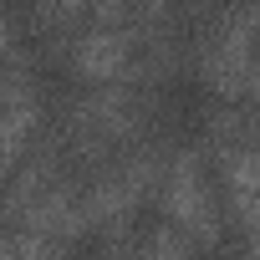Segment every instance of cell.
<instances>
[{"instance_id": "obj_2", "label": "cell", "mask_w": 260, "mask_h": 260, "mask_svg": "<svg viewBox=\"0 0 260 260\" xmlns=\"http://www.w3.org/2000/svg\"><path fill=\"white\" fill-rule=\"evenodd\" d=\"M164 214L179 235H189L199 250L219 245V209H214V194H209V179H204V158L199 148H179L164 169Z\"/></svg>"}, {"instance_id": "obj_5", "label": "cell", "mask_w": 260, "mask_h": 260, "mask_svg": "<svg viewBox=\"0 0 260 260\" xmlns=\"http://www.w3.org/2000/svg\"><path fill=\"white\" fill-rule=\"evenodd\" d=\"M127 61H133V36L127 31H107V26H92L72 41V72L87 82V87H107V82H122L127 77Z\"/></svg>"}, {"instance_id": "obj_11", "label": "cell", "mask_w": 260, "mask_h": 260, "mask_svg": "<svg viewBox=\"0 0 260 260\" xmlns=\"http://www.w3.org/2000/svg\"><path fill=\"white\" fill-rule=\"evenodd\" d=\"M0 56H16V31H11L6 11H0Z\"/></svg>"}, {"instance_id": "obj_3", "label": "cell", "mask_w": 260, "mask_h": 260, "mask_svg": "<svg viewBox=\"0 0 260 260\" xmlns=\"http://www.w3.org/2000/svg\"><path fill=\"white\" fill-rule=\"evenodd\" d=\"M41 122V92L26 72H6L0 77V179L16 174V164L26 158V143Z\"/></svg>"}, {"instance_id": "obj_9", "label": "cell", "mask_w": 260, "mask_h": 260, "mask_svg": "<svg viewBox=\"0 0 260 260\" xmlns=\"http://www.w3.org/2000/svg\"><path fill=\"white\" fill-rule=\"evenodd\" d=\"M143 260H189V235H179L174 224H158L143 245Z\"/></svg>"}, {"instance_id": "obj_7", "label": "cell", "mask_w": 260, "mask_h": 260, "mask_svg": "<svg viewBox=\"0 0 260 260\" xmlns=\"http://www.w3.org/2000/svg\"><path fill=\"white\" fill-rule=\"evenodd\" d=\"M46 184H56V148L36 153V158H31L21 174H16V184H11V189H0V194H6V199H0V214L16 224V219H21V209H26V204H31V199H36Z\"/></svg>"}, {"instance_id": "obj_8", "label": "cell", "mask_w": 260, "mask_h": 260, "mask_svg": "<svg viewBox=\"0 0 260 260\" xmlns=\"http://www.w3.org/2000/svg\"><path fill=\"white\" fill-rule=\"evenodd\" d=\"M87 6H92V0H36V6H31V21H36V31L56 46L61 36L77 31V21L87 16Z\"/></svg>"}, {"instance_id": "obj_1", "label": "cell", "mask_w": 260, "mask_h": 260, "mask_svg": "<svg viewBox=\"0 0 260 260\" xmlns=\"http://www.w3.org/2000/svg\"><path fill=\"white\" fill-rule=\"evenodd\" d=\"M199 72L209 82V92H219L224 102H255L260 77H255V0H235L230 11H219V21L209 26L204 46H199Z\"/></svg>"}, {"instance_id": "obj_4", "label": "cell", "mask_w": 260, "mask_h": 260, "mask_svg": "<svg viewBox=\"0 0 260 260\" xmlns=\"http://www.w3.org/2000/svg\"><path fill=\"white\" fill-rule=\"evenodd\" d=\"M16 230H31V235H41V240H51V245H72L82 230H87V219H82V194L72 189V184H46L26 209H21V219H16Z\"/></svg>"}, {"instance_id": "obj_6", "label": "cell", "mask_w": 260, "mask_h": 260, "mask_svg": "<svg viewBox=\"0 0 260 260\" xmlns=\"http://www.w3.org/2000/svg\"><path fill=\"white\" fill-rule=\"evenodd\" d=\"M219 179L230 189V204H235V219H240V235L255 245V199H260V158L250 143H235L219 153Z\"/></svg>"}, {"instance_id": "obj_10", "label": "cell", "mask_w": 260, "mask_h": 260, "mask_svg": "<svg viewBox=\"0 0 260 260\" xmlns=\"http://www.w3.org/2000/svg\"><path fill=\"white\" fill-rule=\"evenodd\" d=\"M92 26H107V31H127V21H133V0H92L87 6Z\"/></svg>"}]
</instances>
